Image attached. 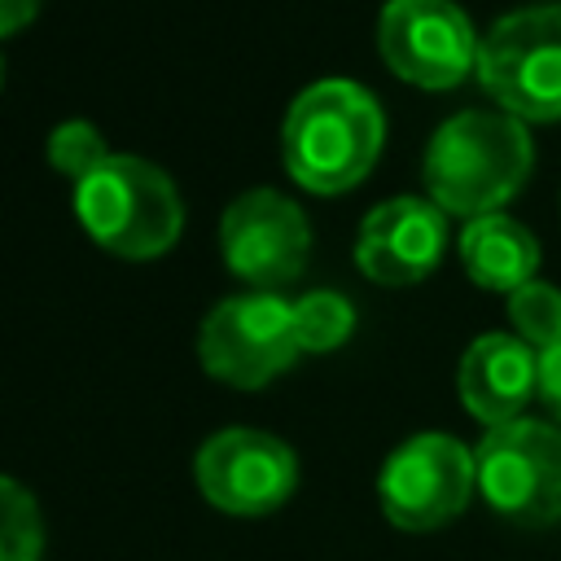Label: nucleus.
I'll return each mask as SVG.
<instances>
[{
    "label": "nucleus",
    "mask_w": 561,
    "mask_h": 561,
    "mask_svg": "<svg viewBox=\"0 0 561 561\" xmlns=\"http://www.w3.org/2000/svg\"><path fill=\"white\" fill-rule=\"evenodd\" d=\"M421 175L443 215H495L530 175V131L504 110L451 114L430 136Z\"/></svg>",
    "instance_id": "nucleus-2"
},
{
    "label": "nucleus",
    "mask_w": 561,
    "mask_h": 561,
    "mask_svg": "<svg viewBox=\"0 0 561 561\" xmlns=\"http://www.w3.org/2000/svg\"><path fill=\"white\" fill-rule=\"evenodd\" d=\"M386 145V118L355 79H320L302 88L280 123V158L294 184L333 197L355 188Z\"/></svg>",
    "instance_id": "nucleus-1"
},
{
    "label": "nucleus",
    "mask_w": 561,
    "mask_h": 561,
    "mask_svg": "<svg viewBox=\"0 0 561 561\" xmlns=\"http://www.w3.org/2000/svg\"><path fill=\"white\" fill-rule=\"evenodd\" d=\"M456 390L465 412L486 430L522 421L526 403L539 394V351L517 333H482L460 355Z\"/></svg>",
    "instance_id": "nucleus-12"
},
{
    "label": "nucleus",
    "mask_w": 561,
    "mask_h": 561,
    "mask_svg": "<svg viewBox=\"0 0 561 561\" xmlns=\"http://www.w3.org/2000/svg\"><path fill=\"white\" fill-rule=\"evenodd\" d=\"M377 48L403 83L447 92L478 70L482 39L451 0H386L377 18Z\"/></svg>",
    "instance_id": "nucleus-8"
},
{
    "label": "nucleus",
    "mask_w": 561,
    "mask_h": 561,
    "mask_svg": "<svg viewBox=\"0 0 561 561\" xmlns=\"http://www.w3.org/2000/svg\"><path fill=\"white\" fill-rule=\"evenodd\" d=\"M39 4L44 0H0V39L13 35V31H22L26 22H35Z\"/></svg>",
    "instance_id": "nucleus-19"
},
{
    "label": "nucleus",
    "mask_w": 561,
    "mask_h": 561,
    "mask_svg": "<svg viewBox=\"0 0 561 561\" xmlns=\"http://www.w3.org/2000/svg\"><path fill=\"white\" fill-rule=\"evenodd\" d=\"M75 215L83 232L118 259H158L180 241L184 202L162 167L136 153H110L75 184Z\"/></svg>",
    "instance_id": "nucleus-3"
},
{
    "label": "nucleus",
    "mask_w": 561,
    "mask_h": 561,
    "mask_svg": "<svg viewBox=\"0 0 561 561\" xmlns=\"http://www.w3.org/2000/svg\"><path fill=\"white\" fill-rule=\"evenodd\" d=\"M508 324L513 333L535 346V351H548L561 342V294L543 280H526L508 294Z\"/></svg>",
    "instance_id": "nucleus-16"
},
{
    "label": "nucleus",
    "mask_w": 561,
    "mask_h": 561,
    "mask_svg": "<svg viewBox=\"0 0 561 561\" xmlns=\"http://www.w3.org/2000/svg\"><path fill=\"white\" fill-rule=\"evenodd\" d=\"M294 333L307 355L337 351L355 333V307L337 289H311L294 302Z\"/></svg>",
    "instance_id": "nucleus-14"
},
{
    "label": "nucleus",
    "mask_w": 561,
    "mask_h": 561,
    "mask_svg": "<svg viewBox=\"0 0 561 561\" xmlns=\"http://www.w3.org/2000/svg\"><path fill=\"white\" fill-rule=\"evenodd\" d=\"M219 245L232 276H241L254 289L289 285L311 250V228L298 202H289L276 188H250L237 202H228L219 219Z\"/></svg>",
    "instance_id": "nucleus-10"
},
{
    "label": "nucleus",
    "mask_w": 561,
    "mask_h": 561,
    "mask_svg": "<svg viewBox=\"0 0 561 561\" xmlns=\"http://www.w3.org/2000/svg\"><path fill=\"white\" fill-rule=\"evenodd\" d=\"M539 399L561 425V342L539 351Z\"/></svg>",
    "instance_id": "nucleus-18"
},
{
    "label": "nucleus",
    "mask_w": 561,
    "mask_h": 561,
    "mask_svg": "<svg viewBox=\"0 0 561 561\" xmlns=\"http://www.w3.org/2000/svg\"><path fill=\"white\" fill-rule=\"evenodd\" d=\"M478 486L473 451L451 434H412L399 443L377 478L381 513L399 530H438L465 513Z\"/></svg>",
    "instance_id": "nucleus-7"
},
{
    "label": "nucleus",
    "mask_w": 561,
    "mask_h": 561,
    "mask_svg": "<svg viewBox=\"0 0 561 561\" xmlns=\"http://www.w3.org/2000/svg\"><path fill=\"white\" fill-rule=\"evenodd\" d=\"M302 355L294 333V302L280 294L254 289L232 294L219 307L206 311L197 333V359L202 368L237 390H259L272 377H280Z\"/></svg>",
    "instance_id": "nucleus-6"
},
{
    "label": "nucleus",
    "mask_w": 561,
    "mask_h": 561,
    "mask_svg": "<svg viewBox=\"0 0 561 561\" xmlns=\"http://www.w3.org/2000/svg\"><path fill=\"white\" fill-rule=\"evenodd\" d=\"M197 491L228 517H263L280 508L298 486V456L289 443L263 430H219L193 460Z\"/></svg>",
    "instance_id": "nucleus-9"
},
{
    "label": "nucleus",
    "mask_w": 561,
    "mask_h": 561,
    "mask_svg": "<svg viewBox=\"0 0 561 561\" xmlns=\"http://www.w3.org/2000/svg\"><path fill=\"white\" fill-rule=\"evenodd\" d=\"M478 491L504 522L552 526L561 522V430L548 421H508L486 430L473 451Z\"/></svg>",
    "instance_id": "nucleus-5"
},
{
    "label": "nucleus",
    "mask_w": 561,
    "mask_h": 561,
    "mask_svg": "<svg viewBox=\"0 0 561 561\" xmlns=\"http://www.w3.org/2000/svg\"><path fill=\"white\" fill-rule=\"evenodd\" d=\"M44 522L35 495L0 473V561H39Z\"/></svg>",
    "instance_id": "nucleus-15"
},
{
    "label": "nucleus",
    "mask_w": 561,
    "mask_h": 561,
    "mask_svg": "<svg viewBox=\"0 0 561 561\" xmlns=\"http://www.w3.org/2000/svg\"><path fill=\"white\" fill-rule=\"evenodd\" d=\"M447 250V215L430 197H390L373 206L355 237V263L377 285H416Z\"/></svg>",
    "instance_id": "nucleus-11"
},
{
    "label": "nucleus",
    "mask_w": 561,
    "mask_h": 561,
    "mask_svg": "<svg viewBox=\"0 0 561 561\" xmlns=\"http://www.w3.org/2000/svg\"><path fill=\"white\" fill-rule=\"evenodd\" d=\"M0 88H4V61H0Z\"/></svg>",
    "instance_id": "nucleus-20"
},
{
    "label": "nucleus",
    "mask_w": 561,
    "mask_h": 561,
    "mask_svg": "<svg viewBox=\"0 0 561 561\" xmlns=\"http://www.w3.org/2000/svg\"><path fill=\"white\" fill-rule=\"evenodd\" d=\"M482 92L522 123L561 118V4L504 13L478 48Z\"/></svg>",
    "instance_id": "nucleus-4"
},
{
    "label": "nucleus",
    "mask_w": 561,
    "mask_h": 561,
    "mask_svg": "<svg viewBox=\"0 0 561 561\" xmlns=\"http://www.w3.org/2000/svg\"><path fill=\"white\" fill-rule=\"evenodd\" d=\"M105 158H110V145H105V136L88 118H66L48 136V162H53V171H61L75 184L88 180Z\"/></svg>",
    "instance_id": "nucleus-17"
},
{
    "label": "nucleus",
    "mask_w": 561,
    "mask_h": 561,
    "mask_svg": "<svg viewBox=\"0 0 561 561\" xmlns=\"http://www.w3.org/2000/svg\"><path fill=\"white\" fill-rule=\"evenodd\" d=\"M460 263H465L473 285L495 289V294H513L517 285L535 280L539 241L522 219H508V215L495 210V215H482V219L465 224Z\"/></svg>",
    "instance_id": "nucleus-13"
}]
</instances>
